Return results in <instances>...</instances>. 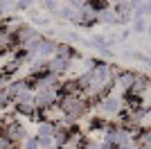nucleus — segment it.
Returning <instances> with one entry per match:
<instances>
[{"mask_svg": "<svg viewBox=\"0 0 151 149\" xmlns=\"http://www.w3.org/2000/svg\"><path fill=\"white\" fill-rule=\"evenodd\" d=\"M59 106H61V111H63V118L68 120L70 124L79 122L90 111V102L83 95H63L59 99Z\"/></svg>", "mask_w": 151, "mask_h": 149, "instance_id": "nucleus-1", "label": "nucleus"}, {"mask_svg": "<svg viewBox=\"0 0 151 149\" xmlns=\"http://www.w3.org/2000/svg\"><path fill=\"white\" fill-rule=\"evenodd\" d=\"M97 106H99V111L104 115H120L122 108H124V99L113 90V93L104 95L101 99H97Z\"/></svg>", "mask_w": 151, "mask_h": 149, "instance_id": "nucleus-2", "label": "nucleus"}, {"mask_svg": "<svg viewBox=\"0 0 151 149\" xmlns=\"http://www.w3.org/2000/svg\"><path fill=\"white\" fill-rule=\"evenodd\" d=\"M59 88H38L34 93V99H36V106L38 108H50V106L59 104Z\"/></svg>", "mask_w": 151, "mask_h": 149, "instance_id": "nucleus-3", "label": "nucleus"}, {"mask_svg": "<svg viewBox=\"0 0 151 149\" xmlns=\"http://www.w3.org/2000/svg\"><path fill=\"white\" fill-rule=\"evenodd\" d=\"M0 136H5V138H9L14 145H20L23 140L27 138V131H25V127L20 122H7V124H2V129H0Z\"/></svg>", "mask_w": 151, "mask_h": 149, "instance_id": "nucleus-4", "label": "nucleus"}, {"mask_svg": "<svg viewBox=\"0 0 151 149\" xmlns=\"http://www.w3.org/2000/svg\"><path fill=\"white\" fill-rule=\"evenodd\" d=\"M57 48H59V43L54 41V38H47V36H43V41L36 45V59H43V61H50L52 56L57 54Z\"/></svg>", "mask_w": 151, "mask_h": 149, "instance_id": "nucleus-5", "label": "nucleus"}, {"mask_svg": "<svg viewBox=\"0 0 151 149\" xmlns=\"http://www.w3.org/2000/svg\"><path fill=\"white\" fill-rule=\"evenodd\" d=\"M133 81H135V72H129V70H117L115 74V88L120 90V93L129 95L133 88Z\"/></svg>", "mask_w": 151, "mask_h": 149, "instance_id": "nucleus-6", "label": "nucleus"}, {"mask_svg": "<svg viewBox=\"0 0 151 149\" xmlns=\"http://www.w3.org/2000/svg\"><path fill=\"white\" fill-rule=\"evenodd\" d=\"M99 20V12L95 9L90 2H86V5L81 7V18H79V25H93Z\"/></svg>", "mask_w": 151, "mask_h": 149, "instance_id": "nucleus-7", "label": "nucleus"}, {"mask_svg": "<svg viewBox=\"0 0 151 149\" xmlns=\"http://www.w3.org/2000/svg\"><path fill=\"white\" fill-rule=\"evenodd\" d=\"M70 63H72V61H65V59H59V56H52L50 61H47V72H54V74H59V77H61L63 72H68Z\"/></svg>", "mask_w": 151, "mask_h": 149, "instance_id": "nucleus-8", "label": "nucleus"}, {"mask_svg": "<svg viewBox=\"0 0 151 149\" xmlns=\"http://www.w3.org/2000/svg\"><path fill=\"white\" fill-rule=\"evenodd\" d=\"M99 23H106V25H115V23H120V18H117V12H115V7H106V9H101V12H99Z\"/></svg>", "mask_w": 151, "mask_h": 149, "instance_id": "nucleus-9", "label": "nucleus"}, {"mask_svg": "<svg viewBox=\"0 0 151 149\" xmlns=\"http://www.w3.org/2000/svg\"><path fill=\"white\" fill-rule=\"evenodd\" d=\"M57 129H54V122H38V129H36V136L38 138H54Z\"/></svg>", "mask_w": 151, "mask_h": 149, "instance_id": "nucleus-10", "label": "nucleus"}, {"mask_svg": "<svg viewBox=\"0 0 151 149\" xmlns=\"http://www.w3.org/2000/svg\"><path fill=\"white\" fill-rule=\"evenodd\" d=\"M16 12V0H0V16H12Z\"/></svg>", "mask_w": 151, "mask_h": 149, "instance_id": "nucleus-11", "label": "nucleus"}, {"mask_svg": "<svg viewBox=\"0 0 151 149\" xmlns=\"http://www.w3.org/2000/svg\"><path fill=\"white\" fill-rule=\"evenodd\" d=\"M20 149H41V142H38V136H27L23 142H20Z\"/></svg>", "mask_w": 151, "mask_h": 149, "instance_id": "nucleus-12", "label": "nucleus"}, {"mask_svg": "<svg viewBox=\"0 0 151 149\" xmlns=\"http://www.w3.org/2000/svg\"><path fill=\"white\" fill-rule=\"evenodd\" d=\"M147 30H149L147 18H133V32H135V34H145Z\"/></svg>", "mask_w": 151, "mask_h": 149, "instance_id": "nucleus-13", "label": "nucleus"}, {"mask_svg": "<svg viewBox=\"0 0 151 149\" xmlns=\"http://www.w3.org/2000/svg\"><path fill=\"white\" fill-rule=\"evenodd\" d=\"M59 0H43V9L45 12H50V14H57L59 12Z\"/></svg>", "mask_w": 151, "mask_h": 149, "instance_id": "nucleus-14", "label": "nucleus"}, {"mask_svg": "<svg viewBox=\"0 0 151 149\" xmlns=\"http://www.w3.org/2000/svg\"><path fill=\"white\" fill-rule=\"evenodd\" d=\"M38 142H41V149H54L57 147L54 138H38Z\"/></svg>", "mask_w": 151, "mask_h": 149, "instance_id": "nucleus-15", "label": "nucleus"}, {"mask_svg": "<svg viewBox=\"0 0 151 149\" xmlns=\"http://www.w3.org/2000/svg\"><path fill=\"white\" fill-rule=\"evenodd\" d=\"M12 147H14V142L9 140V138L0 136V149H12Z\"/></svg>", "mask_w": 151, "mask_h": 149, "instance_id": "nucleus-16", "label": "nucleus"}, {"mask_svg": "<svg viewBox=\"0 0 151 149\" xmlns=\"http://www.w3.org/2000/svg\"><path fill=\"white\" fill-rule=\"evenodd\" d=\"M142 149H151V147H142Z\"/></svg>", "mask_w": 151, "mask_h": 149, "instance_id": "nucleus-17", "label": "nucleus"}, {"mask_svg": "<svg viewBox=\"0 0 151 149\" xmlns=\"http://www.w3.org/2000/svg\"><path fill=\"white\" fill-rule=\"evenodd\" d=\"M149 30H151V27H149Z\"/></svg>", "mask_w": 151, "mask_h": 149, "instance_id": "nucleus-18", "label": "nucleus"}]
</instances>
